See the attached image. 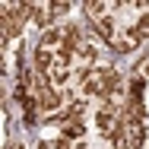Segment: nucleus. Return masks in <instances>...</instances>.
I'll list each match as a JSON object with an SVG mask.
<instances>
[{
    "label": "nucleus",
    "mask_w": 149,
    "mask_h": 149,
    "mask_svg": "<svg viewBox=\"0 0 149 149\" xmlns=\"http://www.w3.org/2000/svg\"><path fill=\"white\" fill-rule=\"evenodd\" d=\"M35 149H133L127 73L105 63L63 114L38 124Z\"/></svg>",
    "instance_id": "nucleus-1"
},
{
    "label": "nucleus",
    "mask_w": 149,
    "mask_h": 149,
    "mask_svg": "<svg viewBox=\"0 0 149 149\" xmlns=\"http://www.w3.org/2000/svg\"><path fill=\"white\" fill-rule=\"evenodd\" d=\"M105 63H111L105 57V45L83 22L60 19L51 29L38 32L32 48V73L41 120L63 114Z\"/></svg>",
    "instance_id": "nucleus-2"
},
{
    "label": "nucleus",
    "mask_w": 149,
    "mask_h": 149,
    "mask_svg": "<svg viewBox=\"0 0 149 149\" xmlns=\"http://www.w3.org/2000/svg\"><path fill=\"white\" fill-rule=\"evenodd\" d=\"M83 13L111 54H133L149 45V0H86Z\"/></svg>",
    "instance_id": "nucleus-3"
},
{
    "label": "nucleus",
    "mask_w": 149,
    "mask_h": 149,
    "mask_svg": "<svg viewBox=\"0 0 149 149\" xmlns=\"http://www.w3.org/2000/svg\"><path fill=\"white\" fill-rule=\"evenodd\" d=\"M127 105L133 149H149V48L127 73Z\"/></svg>",
    "instance_id": "nucleus-4"
},
{
    "label": "nucleus",
    "mask_w": 149,
    "mask_h": 149,
    "mask_svg": "<svg viewBox=\"0 0 149 149\" xmlns=\"http://www.w3.org/2000/svg\"><path fill=\"white\" fill-rule=\"evenodd\" d=\"M26 10H29V22L35 29H51L57 22V16L70 13L73 3H54V0H26Z\"/></svg>",
    "instance_id": "nucleus-5"
},
{
    "label": "nucleus",
    "mask_w": 149,
    "mask_h": 149,
    "mask_svg": "<svg viewBox=\"0 0 149 149\" xmlns=\"http://www.w3.org/2000/svg\"><path fill=\"white\" fill-rule=\"evenodd\" d=\"M6 149H26V146H22V143H10Z\"/></svg>",
    "instance_id": "nucleus-6"
}]
</instances>
